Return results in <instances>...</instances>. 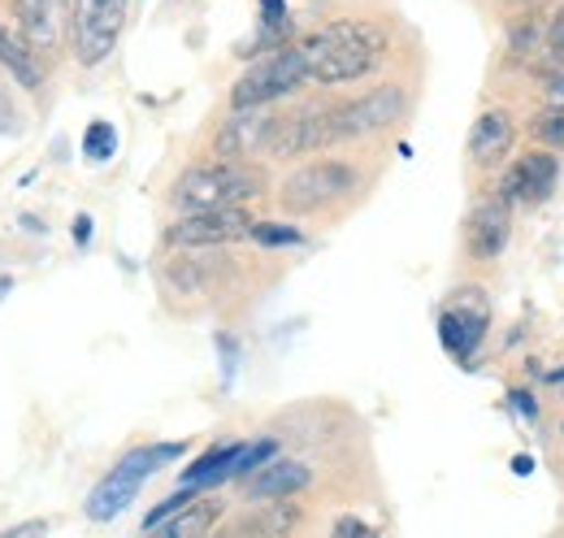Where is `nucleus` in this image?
I'll return each mask as SVG.
<instances>
[{"instance_id":"10","label":"nucleus","mask_w":564,"mask_h":538,"mask_svg":"<svg viewBox=\"0 0 564 538\" xmlns=\"http://www.w3.org/2000/svg\"><path fill=\"white\" fill-rule=\"evenodd\" d=\"M335 143V105H300L295 114L279 118L274 139H270V157H304Z\"/></svg>"},{"instance_id":"3","label":"nucleus","mask_w":564,"mask_h":538,"mask_svg":"<svg viewBox=\"0 0 564 538\" xmlns=\"http://www.w3.org/2000/svg\"><path fill=\"white\" fill-rule=\"evenodd\" d=\"M308 83V62L300 53V44H286L265 53L261 62L243 69L230 87V109H270L274 100L295 96L300 87Z\"/></svg>"},{"instance_id":"33","label":"nucleus","mask_w":564,"mask_h":538,"mask_svg":"<svg viewBox=\"0 0 564 538\" xmlns=\"http://www.w3.org/2000/svg\"><path fill=\"white\" fill-rule=\"evenodd\" d=\"M547 383H556V387H564V369H547Z\"/></svg>"},{"instance_id":"16","label":"nucleus","mask_w":564,"mask_h":538,"mask_svg":"<svg viewBox=\"0 0 564 538\" xmlns=\"http://www.w3.org/2000/svg\"><path fill=\"white\" fill-rule=\"evenodd\" d=\"M239 452H243V443H213L209 452H200L187 473H183V491H196V495H205L213 486H221V482H230L235 477V465H239Z\"/></svg>"},{"instance_id":"14","label":"nucleus","mask_w":564,"mask_h":538,"mask_svg":"<svg viewBox=\"0 0 564 538\" xmlns=\"http://www.w3.org/2000/svg\"><path fill=\"white\" fill-rule=\"evenodd\" d=\"M512 134H517V122H512L508 109L478 114V122L469 131V157H474V165H482V170L499 165L508 157V148H512Z\"/></svg>"},{"instance_id":"9","label":"nucleus","mask_w":564,"mask_h":538,"mask_svg":"<svg viewBox=\"0 0 564 538\" xmlns=\"http://www.w3.org/2000/svg\"><path fill=\"white\" fill-rule=\"evenodd\" d=\"M556 179H561V161H556V152H547V148L521 152V157L508 165L503 183H499V201L508 204V208L543 204L552 192H556Z\"/></svg>"},{"instance_id":"26","label":"nucleus","mask_w":564,"mask_h":538,"mask_svg":"<svg viewBox=\"0 0 564 538\" xmlns=\"http://www.w3.org/2000/svg\"><path fill=\"white\" fill-rule=\"evenodd\" d=\"M547 53L556 57V69H564V4L556 9V18L547 22Z\"/></svg>"},{"instance_id":"29","label":"nucleus","mask_w":564,"mask_h":538,"mask_svg":"<svg viewBox=\"0 0 564 538\" xmlns=\"http://www.w3.org/2000/svg\"><path fill=\"white\" fill-rule=\"evenodd\" d=\"M18 127H22V118H18V109H13V100H9V92L0 83V134H13Z\"/></svg>"},{"instance_id":"6","label":"nucleus","mask_w":564,"mask_h":538,"mask_svg":"<svg viewBox=\"0 0 564 538\" xmlns=\"http://www.w3.org/2000/svg\"><path fill=\"white\" fill-rule=\"evenodd\" d=\"M404 114H409V92L400 83H382V87H373L356 100L335 105V143L373 139V134L391 131Z\"/></svg>"},{"instance_id":"5","label":"nucleus","mask_w":564,"mask_h":538,"mask_svg":"<svg viewBox=\"0 0 564 538\" xmlns=\"http://www.w3.org/2000/svg\"><path fill=\"white\" fill-rule=\"evenodd\" d=\"M127 4L131 0H70V35L78 66H100L127 26Z\"/></svg>"},{"instance_id":"28","label":"nucleus","mask_w":564,"mask_h":538,"mask_svg":"<svg viewBox=\"0 0 564 538\" xmlns=\"http://www.w3.org/2000/svg\"><path fill=\"white\" fill-rule=\"evenodd\" d=\"M48 530H53V521H44V517H31V521H18V526L0 530V538H48Z\"/></svg>"},{"instance_id":"7","label":"nucleus","mask_w":564,"mask_h":538,"mask_svg":"<svg viewBox=\"0 0 564 538\" xmlns=\"http://www.w3.org/2000/svg\"><path fill=\"white\" fill-rule=\"evenodd\" d=\"M487 326H491V304H487V295H482L478 287H460V291L443 304V313H438V343H443L456 361H469V356L482 347Z\"/></svg>"},{"instance_id":"31","label":"nucleus","mask_w":564,"mask_h":538,"mask_svg":"<svg viewBox=\"0 0 564 538\" xmlns=\"http://www.w3.org/2000/svg\"><path fill=\"white\" fill-rule=\"evenodd\" d=\"M74 244H78V248H87V244H91V217H87V213H83V217H74Z\"/></svg>"},{"instance_id":"32","label":"nucleus","mask_w":564,"mask_h":538,"mask_svg":"<svg viewBox=\"0 0 564 538\" xmlns=\"http://www.w3.org/2000/svg\"><path fill=\"white\" fill-rule=\"evenodd\" d=\"M512 470H517L521 477H525V473L534 470V456H512Z\"/></svg>"},{"instance_id":"30","label":"nucleus","mask_w":564,"mask_h":538,"mask_svg":"<svg viewBox=\"0 0 564 538\" xmlns=\"http://www.w3.org/2000/svg\"><path fill=\"white\" fill-rule=\"evenodd\" d=\"M508 404H517V412H521V417H530V421L539 417V404H534V396H530V391H512V396H508Z\"/></svg>"},{"instance_id":"21","label":"nucleus","mask_w":564,"mask_h":538,"mask_svg":"<svg viewBox=\"0 0 564 538\" xmlns=\"http://www.w3.org/2000/svg\"><path fill=\"white\" fill-rule=\"evenodd\" d=\"M530 139H534V143H543L547 152L564 148V109H556V105H543V109L530 118Z\"/></svg>"},{"instance_id":"12","label":"nucleus","mask_w":564,"mask_h":538,"mask_svg":"<svg viewBox=\"0 0 564 538\" xmlns=\"http://www.w3.org/2000/svg\"><path fill=\"white\" fill-rule=\"evenodd\" d=\"M13 18H18V35L31 49L53 53L70 31V0H13Z\"/></svg>"},{"instance_id":"1","label":"nucleus","mask_w":564,"mask_h":538,"mask_svg":"<svg viewBox=\"0 0 564 538\" xmlns=\"http://www.w3.org/2000/svg\"><path fill=\"white\" fill-rule=\"evenodd\" d=\"M300 53L308 62V78L322 87H344L365 74H373L387 57V31L378 22L360 18H339L313 35L300 40Z\"/></svg>"},{"instance_id":"13","label":"nucleus","mask_w":564,"mask_h":538,"mask_svg":"<svg viewBox=\"0 0 564 538\" xmlns=\"http://www.w3.org/2000/svg\"><path fill=\"white\" fill-rule=\"evenodd\" d=\"M508 239H512V208L499 201V196L482 201L469 213V222H465V248H469V257L495 261L508 248Z\"/></svg>"},{"instance_id":"11","label":"nucleus","mask_w":564,"mask_h":538,"mask_svg":"<svg viewBox=\"0 0 564 538\" xmlns=\"http://www.w3.org/2000/svg\"><path fill=\"white\" fill-rule=\"evenodd\" d=\"M274 127H279V114L270 109H235L221 122V131L213 134V148L221 161H248L257 152H270Z\"/></svg>"},{"instance_id":"19","label":"nucleus","mask_w":564,"mask_h":538,"mask_svg":"<svg viewBox=\"0 0 564 538\" xmlns=\"http://www.w3.org/2000/svg\"><path fill=\"white\" fill-rule=\"evenodd\" d=\"M221 517L217 499H192L187 508H178L174 517H165L156 530H148V538H209V530Z\"/></svg>"},{"instance_id":"27","label":"nucleus","mask_w":564,"mask_h":538,"mask_svg":"<svg viewBox=\"0 0 564 538\" xmlns=\"http://www.w3.org/2000/svg\"><path fill=\"white\" fill-rule=\"evenodd\" d=\"M539 87H543L547 105L564 109V69H543V74H539Z\"/></svg>"},{"instance_id":"2","label":"nucleus","mask_w":564,"mask_h":538,"mask_svg":"<svg viewBox=\"0 0 564 538\" xmlns=\"http://www.w3.org/2000/svg\"><path fill=\"white\" fill-rule=\"evenodd\" d=\"M265 192V174L243 161H205L183 170L170 183V204L187 213H213V208H243Z\"/></svg>"},{"instance_id":"22","label":"nucleus","mask_w":564,"mask_h":538,"mask_svg":"<svg viewBox=\"0 0 564 538\" xmlns=\"http://www.w3.org/2000/svg\"><path fill=\"white\" fill-rule=\"evenodd\" d=\"M118 152V131H113V122H91L87 134H83V157L87 161H109Z\"/></svg>"},{"instance_id":"20","label":"nucleus","mask_w":564,"mask_h":538,"mask_svg":"<svg viewBox=\"0 0 564 538\" xmlns=\"http://www.w3.org/2000/svg\"><path fill=\"white\" fill-rule=\"evenodd\" d=\"M295 521H300V513H295L291 504H274V508H261V513L248 521V535L252 538H286Z\"/></svg>"},{"instance_id":"18","label":"nucleus","mask_w":564,"mask_h":538,"mask_svg":"<svg viewBox=\"0 0 564 538\" xmlns=\"http://www.w3.org/2000/svg\"><path fill=\"white\" fill-rule=\"evenodd\" d=\"M0 66L13 74V83L18 87H26V92H35L40 83H44V66H40V57H35V49L9 26V22H0Z\"/></svg>"},{"instance_id":"24","label":"nucleus","mask_w":564,"mask_h":538,"mask_svg":"<svg viewBox=\"0 0 564 538\" xmlns=\"http://www.w3.org/2000/svg\"><path fill=\"white\" fill-rule=\"evenodd\" d=\"M274 456H279V443H274V439H252V443H243L239 465H235V477H252V473H261Z\"/></svg>"},{"instance_id":"8","label":"nucleus","mask_w":564,"mask_h":538,"mask_svg":"<svg viewBox=\"0 0 564 538\" xmlns=\"http://www.w3.org/2000/svg\"><path fill=\"white\" fill-rule=\"evenodd\" d=\"M252 235L248 208H213V213H187L165 230L170 248H221Z\"/></svg>"},{"instance_id":"25","label":"nucleus","mask_w":564,"mask_h":538,"mask_svg":"<svg viewBox=\"0 0 564 538\" xmlns=\"http://www.w3.org/2000/svg\"><path fill=\"white\" fill-rule=\"evenodd\" d=\"M330 538H382V535H378L369 521H360V517H352V513H344V517L335 521Z\"/></svg>"},{"instance_id":"23","label":"nucleus","mask_w":564,"mask_h":538,"mask_svg":"<svg viewBox=\"0 0 564 538\" xmlns=\"http://www.w3.org/2000/svg\"><path fill=\"white\" fill-rule=\"evenodd\" d=\"M248 239L261 244V248H295V244H304V230L282 226V222H252V235Z\"/></svg>"},{"instance_id":"35","label":"nucleus","mask_w":564,"mask_h":538,"mask_svg":"<svg viewBox=\"0 0 564 538\" xmlns=\"http://www.w3.org/2000/svg\"><path fill=\"white\" fill-rule=\"evenodd\" d=\"M512 4H539V0H512Z\"/></svg>"},{"instance_id":"34","label":"nucleus","mask_w":564,"mask_h":538,"mask_svg":"<svg viewBox=\"0 0 564 538\" xmlns=\"http://www.w3.org/2000/svg\"><path fill=\"white\" fill-rule=\"evenodd\" d=\"M4 291H9V278H0V295H4Z\"/></svg>"},{"instance_id":"17","label":"nucleus","mask_w":564,"mask_h":538,"mask_svg":"<svg viewBox=\"0 0 564 538\" xmlns=\"http://www.w3.org/2000/svg\"><path fill=\"white\" fill-rule=\"evenodd\" d=\"M308 482H313L308 465H300V461H270L265 470L248 477V495L252 499H286V495L304 491Z\"/></svg>"},{"instance_id":"15","label":"nucleus","mask_w":564,"mask_h":538,"mask_svg":"<svg viewBox=\"0 0 564 538\" xmlns=\"http://www.w3.org/2000/svg\"><path fill=\"white\" fill-rule=\"evenodd\" d=\"M140 491H143L140 477H131V473H122L118 465H113V470L96 482V491L87 495L83 513H87L91 521H113L122 508H131V504H135V495H140Z\"/></svg>"},{"instance_id":"4","label":"nucleus","mask_w":564,"mask_h":538,"mask_svg":"<svg viewBox=\"0 0 564 538\" xmlns=\"http://www.w3.org/2000/svg\"><path fill=\"white\" fill-rule=\"evenodd\" d=\"M360 187L356 165L339 161V157H322L308 161L300 170H291L279 187V204L286 213H322L326 204H339Z\"/></svg>"}]
</instances>
